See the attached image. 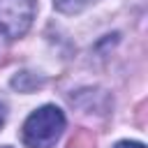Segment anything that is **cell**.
Listing matches in <instances>:
<instances>
[{
	"label": "cell",
	"instance_id": "cell-1",
	"mask_svg": "<svg viewBox=\"0 0 148 148\" xmlns=\"http://www.w3.org/2000/svg\"><path fill=\"white\" fill-rule=\"evenodd\" d=\"M65 130V113L58 106H42L28 116L23 123L21 139L25 148H53Z\"/></svg>",
	"mask_w": 148,
	"mask_h": 148
},
{
	"label": "cell",
	"instance_id": "cell-2",
	"mask_svg": "<svg viewBox=\"0 0 148 148\" xmlns=\"http://www.w3.org/2000/svg\"><path fill=\"white\" fill-rule=\"evenodd\" d=\"M35 0H0V32L9 39L25 35L35 16Z\"/></svg>",
	"mask_w": 148,
	"mask_h": 148
},
{
	"label": "cell",
	"instance_id": "cell-3",
	"mask_svg": "<svg viewBox=\"0 0 148 148\" xmlns=\"http://www.w3.org/2000/svg\"><path fill=\"white\" fill-rule=\"evenodd\" d=\"M12 86H14V88H18V90H23V92H28V90H32V88L42 86V79L32 76L30 72H21V74L12 81Z\"/></svg>",
	"mask_w": 148,
	"mask_h": 148
},
{
	"label": "cell",
	"instance_id": "cell-4",
	"mask_svg": "<svg viewBox=\"0 0 148 148\" xmlns=\"http://www.w3.org/2000/svg\"><path fill=\"white\" fill-rule=\"evenodd\" d=\"M90 2H95V0H53L56 9H60V12H65V14H76V12H81L83 7H88Z\"/></svg>",
	"mask_w": 148,
	"mask_h": 148
},
{
	"label": "cell",
	"instance_id": "cell-5",
	"mask_svg": "<svg viewBox=\"0 0 148 148\" xmlns=\"http://www.w3.org/2000/svg\"><path fill=\"white\" fill-rule=\"evenodd\" d=\"M67 148H95V139L90 132H76V136L69 139Z\"/></svg>",
	"mask_w": 148,
	"mask_h": 148
},
{
	"label": "cell",
	"instance_id": "cell-6",
	"mask_svg": "<svg viewBox=\"0 0 148 148\" xmlns=\"http://www.w3.org/2000/svg\"><path fill=\"white\" fill-rule=\"evenodd\" d=\"M116 148H143V143H136V141H120V143H116Z\"/></svg>",
	"mask_w": 148,
	"mask_h": 148
},
{
	"label": "cell",
	"instance_id": "cell-7",
	"mask_svg": "<svg viewBox=\"0 0 148 148\" xmlns=\"http://www.w3.org/2000/svg\"><path fill=\"white\" fill-rule=\"evenodd\" d=\"M2 123H5V106L0 104V125H2Z\"/></svg>",
	"mask_w": 148,
	"mask_h": 148
},
{
	"label": "cell",
	"instance_id": "cell-8",
	"mask_svg": "<svg viewBox=\"0 0 148 148\" xmlns=\"http://www.w3.org/2000/svg\"><path fill=\"white\" fill-rule=\"evenodd\" d=\"M2 148H9V146H2Z\"/></svg>",
	"mask_w": 148,
	"mask_h": 148
}]
</instances>
